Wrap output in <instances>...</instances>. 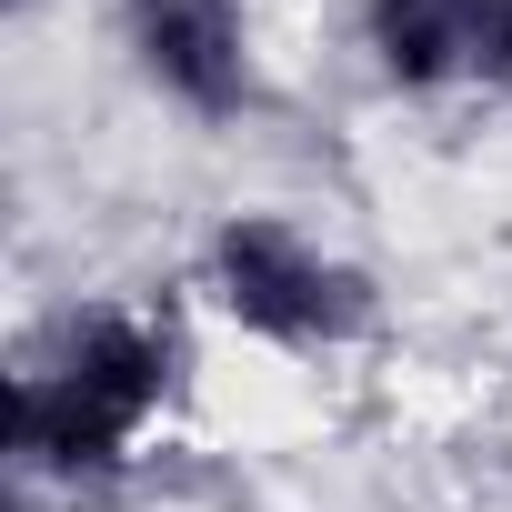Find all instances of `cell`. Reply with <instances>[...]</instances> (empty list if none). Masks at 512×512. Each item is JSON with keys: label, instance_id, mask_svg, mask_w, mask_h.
Instances as JSON below:
<instances>
[{"label": "cell", "instance_id": "obj_1", "mask_svg": "<svg viewBox=\"0 0 512 512\" xmlns=\"http://www.w3.org/2000/svg\"><path fill=\"white\" fill-rule=\"evenodd\" d=\"M181 392V342L141 302H81L11 382V462L51 492H101L141 462Z\"/></svg>", "mask_w": 512, "mask_h": 512}, {"label": "cell", "instance_id": "obj_2", "mask_svg": "<svg viewBox=\"0 0 512 512\" xmlns=\"http://www.w3.org/2000/svg\"><path fill=\"white\" fill-rule=\"evenodd\" d=\"M201 302L262 352H292V362H322V352H352L372 342L382 322V292L352 251H332L322 231H302L292 211L272 201H241L201 231Z\"/></svg>", "mask_w": 512, "mask_h": 512}, {"label": "cell", "instance_id": "obj_3", "mask_svg": "<svg viewBox=\"0 0 512 512\" xmlns=\"http://www.w3.org/2000/svg\"><path fill=\"white\" fill-rule=\"evenodd\" d=\"M121 61L161 111L201 131H231L262 101V41L241 0H121Z\"/></svg>", "mask_w": 512, "mask_h": 512}, {"label": "cell", "instance_id": "obj_4", "mask_svg": "<svg viewBox=\"0 0 512 512\" xmlns=\"http://www.w3.org/2000/svg\"><path fill=\"white\" fill-rule=\"evenodd\" d=\"M472 21L482 0H362V51L392 101L472 91Z\"/></svg>", "mask_w": 512, "mask_h": 512}, {"label": "cell", "instance_id": "obj_5", "mask_svg": "<svg viewBox=\"0 0 512 512\" xmlns=\"http://www.w3.org/2000/svg\"><path fill=\"white\" fill-rule=\"evenodd\" d=\"M472 91L512 101V0H482V21H472Z\"/></svg>", "mask_w": 512, "mask_h": 512}]
</instances>
